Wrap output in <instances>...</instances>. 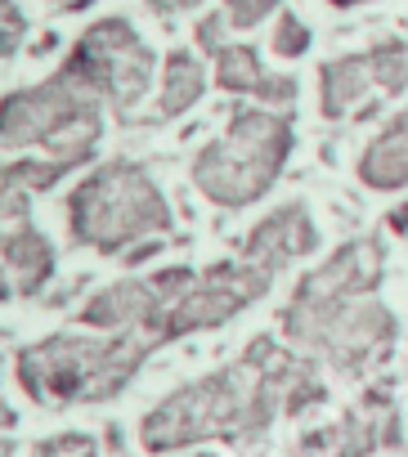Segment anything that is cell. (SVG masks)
<instances>
[{
	"label": "cell",
	"instance_id": "obj_1",
	"mask_svg": "<svg viewBox=\"0 0 408 457\" xmlns=\"http://www.w3.org/2000/svg\"><path fill=\"white\" fill-rule=\"evenodd\" d=\"M287 153H292V126L274 112L243 108L234 117L229 135L197 157L193 179L221 206H247L270 193Z\"/></svg>",
	"mask_w": 408,
	"mask_h": 457
},
{
	"label": "cell",
	"instance_id": "obj_2",
	"mask_svg": "<svg viewBox=\"0 0 408 457\" xmlns=\"http://www.w3.org/2000/svg\"><path fill=\"white\" fill-rule=\"evenodd\" d=\"M166 224H171V211L139 166H126V162L104 166L95 179H86L72 193V228L81 243H95L99 252H117L135 243L139 234H153V228H166Z\"/></svg>",
	"mask_w": 408,
	"mask_h": 457
},
{
	"label": "cell",
	"instance_id": "obj_3",
	"mask_svg": "<svg viewBox=\"0 0 408 457\" xmlns=\"http://www.w3.org/2000/svg\"><path fill=\"white\" fill-rule=\"evenodd\" d=\"M287 332L301 345H314V350L332 354L346 368L359 354H368L377 341L390 337V314L377 301H368V296H314V292H296V301L287 310Z\"/></svg>",
	"mask_w": 408,
	"mask_h": 457
},
{
	"label": "cell",
	"instance_id": "obj_4",
	"mask_svg": "<svg viewBox=\"0 0 408 457\" xmlns=\"http://www.w3.org/2000/svg\"><path fill=\"white\" fill-rule=\"evenodd\" d=\"M99 121L95 112V90L81 72L63 68L54 81L28 90V95H10L0 108V139L5 144H37V139H59L72 126Z\"/></svg>",
	"mask_w": 408,
	"mask_h": 457
},
{
	"label": "cell",
	"instance_id": "obj_5",
	"mask_svg": "<svg viewBox=\"0 0 408 457\" xmlns=\"http://www.w3.org/2000/svg\"><path fill=\"white\" fill-rule=\"evenodd\" d=\"M68 68L81 72L95 95H108L117 108H130L144 95V86H148L153 59L135 41V32L126 23H99V28L86 32V41L77 46Z\"/></svg>",
	"mask_w": 408,
	"mask_h": 457
},
{
	"label": "cell",
	"instance_id": "obj_6",
	"mask_svg": "<svg viewBox=\"0 0 408 457\" xmlns=\"http://www.w3.org/2000/svg\"><path fill=\"white\" fill-rule=\"evenodd\" d=\"M381 278V252L372 238H359V243H346L323 270H314L301 292H314V296H368Z\"/></svg>",
	"mask_w": 408,
	"mask_h": 457
},
{
	"label": "cell",
	"instance_id": "obj_7",
	"mask_svg": "<svg viewBox=\"0 0 408 457\" xmlns=\"http://www.w3.org/2000/svg\"><path fill=\"white\" fill-rule=\"evenodd\" d=\"M216 81L225 90H238V95H256L265 104H292L296 99V81L292 77H265L256 50L247 46H225L216 50Z\"/></svg>",
	"mask_w": 408,
	"mask_h": 457
},
{
	"label": "cell",
	"instance_id": "obj_8",
	"mask_svg": "<svg viewBox=\"0 0 408 457\" xmlns=\"http://www.w3.org/2000/svg\"><path fill=\"white\" fill-rule=\"evenodd\" d=\"M314 247V224H310V215L301 211V206H287V211H279V215H270L256 234L247 238V261H261V265H283V261H292V256H301V252H310Z\"/></svg>",
	"mask_w": 408,
	"mask_h": 457
},
{
	"label": "cell",
	"instance_id": "obj_9",
	"mask_svg": "<svg viewBox=\"0 0 408 457\" xmlns=\"http://www.w3.org/2000/svg\"><path fill=\"white\" fill-rule=\"evenodd\" d=\"M368 86H377L368 54H350V59L328 63V68H323V112H328V117H341L354 99H363Z\"/></svg>",
	"mask_w": 408,
	"mask_h": 457
},
{
	"label": "cell",
	"instance_id": "obj_10",
	"mask_svg": "<svg viewBox=\"0 0 408 457\" xmlns=\"http://www.w3.org/2000/svg\"><path fill=\"white\" fill-rule=\"evenodd\" d=\"M359 179L368 188H399L408 184V135L386 130L359 162Z\"/></svg>",
	"mask_w": 408,
	"mask_h": 457
},
{
	"label": "cell",
	"instance_id": "obj_11",
	"mask_svg": "<svg viewBox=\"0 0 408 457\" xmlns=\"http://www.w3.org/2000/svg\"><path fill=\"white\" fill-rule=\"evenodd\" d=\"M0 256H5L10 265H14V274H19V283H23V292H32L46 274H50V265H54V256H50V247L28 228V220L23 224H14L5 238H0Z\"/></svg>",
	"mask_w": 408,
	"mask_h": 457
},
{
	"label": "cell",
	"instance_id": "obj_12",
	"mask_svg": "<svg viewBox=\"0 0 408 457\" xmlns=\"http://www.w3.org/2000/svg\"><path fill=\"white\" fill-rule=\"evenodd\" d=\"M197 95H202V68L188 54H171V63H166V90H162V112L166 117H179Z\"/></svg>",
	"mask_w": 408,
	"mask_h": 457
},
{
	"label": "cell",
	"instance_id": "obj_13",
	"mask_svg": "<svg viewBox=\"0 0 408 457\" xmlns=\"http://www.w3.org/2000/svg\"><path fill=\"white\" fill-rule=\"evenodd\" d=\"M372 63V81L381 95H399L408 86V41H381L368 50Z\"/></svg>",
	"mask_w": 408,
	"mask_h": 457
},
{
	"label": "cell",
	"instance_id": "obj_14",
	"mask_svg": "<svg viewBox=\"0 0 408 457\" xmlns=\"http://www.w3.org/2000/svg\"><path fill=\"white\" fill-rule=\"evenodd\" d=\"M305 50H310V32H305V23H301L296 14H283L279 28H274V54H283V59H301Z\"/></svg>",
	"mask_w": 408,
	"mask_h": 457
},
{
	"label": "cell",
	"instance_id": "obj_15",
	"mask_svg": "<svg viewBox=\"0 0 408 457\" xmlns=\"http://www.w3.org/2000/svg\"><path fill=\"white\" fill-rule=\"evenodd\" d=\"M274 5H279V0H229V5H225V23L229 28H256L261 19L274 14Z\"/></svg>",
	"mask_w": 408,
	"mask_h": 457
},
{
	"label": "cell",
	"instance_id": "obj_16",
	"mask_svg": "<svg viewBox=\"0 0 408 457\" xmlns=\"http://www.w3.org/2000/svg\"><path fill=\"white\" fill-rule=\"evenodd\" d=\"M23 41V14L14 0H0V54H10Z\"/></svg>",
	"mask_w": 408,
	"mask_h": 457
},
{
	"label": "cell",
	"instance_id": "obj_17",
	"mask_svg": "<svg viewBox=\"0 0 408 457\" xmlns=\"http://www.w3.org/2000/svg\"><path fill=\"white\" fill-rule=\"evenodd\" d=\"M386 224L395 228V234H408V202H404V206H395V211L386 215Z\"/></svg>",
	"mask_w": 408,
	"mask_h": 457
},
{
	"label": "cell",
	"instance_id": "obj_18",
	"mask_svg": "<svg viewBox=\"0 0 408 457\" xmlns=\"http://www.w3.org/2000/svg\"><path fill=\"white\" fill-rule=\"evenodd\" d=\"M153 10H184V5H197V0H148Z\"/></svg>",
	"mask_w": 408,
	"mask_h": 457
},
{
	"label": "cell",
	"instance_id": "obj_19",
	"mask_svg": "<svg viewBox=\"0 0 408 457\" xmlns=\"http://www.w3.org/2000/svg\"><path fill=\"white\" fill-rule=\"evenodd\" d=\"M390 130H399V135H408V108H404V112H399V117L390 121Z\"/></svg>",
	"mask_w": 408,
	"mask_h": 457
},
{
	"label": "cell",
	"instance_id": "obj_20",
	"mask_svg": "<svg viewBox=\"0 0 408 457\" xmlns=\"http://www.w3.org/2000/svg\"><path fill=\"white\" fill-rule=\"evenodd\" d=\"M332 5H363V0H332Z\"/></svg>",
	"mask_w": 408,
	"mask_h": 457
}]
</instances>
